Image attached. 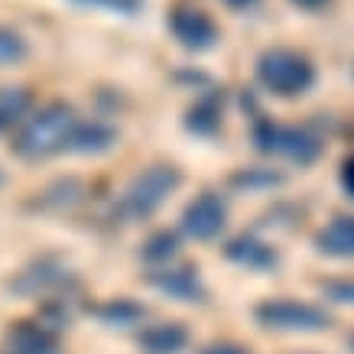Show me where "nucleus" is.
<instances>
[{
	"mask_svg": "<svg viewBox=\"0 0 354 354\" xmlns=\"http://www.w3.org/2000/svg\"><path fill=\"white\" fill-rule=\"evenodd\" d=\"M342 185H344V192L354 198V156L342 162Z\"/></svg>",
	"mask_w": 354,
	"mask_h": 354,
	"instance_id": "18",
	"label": "nucleus"
},
{
	"mask_svg": "<svg viewBox=\"0 0 354 354\" xmlns=\"http://www.w3.org/2000/svg\"><path fill=\"white\" fill-rule=\"evenodd\" d=\"M257 78L270 95L277 97H296L306 95L315 82V68L302 53L296 49H267L257 59Z\"/></svg>",
	"mask_w": 354,
	"mask_h": 354,
	"instance_id": "3",
	"label": "nucleus"
},
{
	"mask_svg": "<svg viewBox=\"0 0 354 354\" xmlns=\"http://www.w3.org/2000/svg\"><path fill=\"white\" fill-rule=\"evenodd\" d=\"M254 143H257L260 153H270V156H286V160L299 162H312L319 153H322V140L315 137L312 130L306 127H283V124H273V120H260L257 130H254Z\"/></svg>",
	"mask_w": 354,
	"mask_h": 354,
	"instance_id": "4",
	"label": "nucleus"
},
{
	"mask_svg": "<svg viewBox=\"0 0 354 354\" xmlns=\"http://www.w3.org/2000/svg\"><path fill=\"white\" fill-rule=\"evenodd\" d=\"M225 254L234 260V263L250 267V270H267L277 263V250L270 244H263V241H257V237H250V234H241V237H234V241H227Z\"/></svg>",
	"mask_w": 354,
	"mask_h": 354,
	"instance_id": "9",
	"label": "nucleus"
},
{
	"mask_svg": "<svg viewBox=\"0 0 354 354\" xmlns=\"http://www.w3.org/2000/svg\"><path fill=\"white\" fill-rule=\"evenodd\" d=\"M30 108H32L30 88H20V85H3L0 88V133H3V130L20 127L23 118L30 114Z\"/></svg>",
	"mask_w": 354,
	"mask_h": 354,
	"instance_id": "12",
	"label": "nucleus"
},
{
	"mask_svg": "<svg viewBox=\"0 0 354 354\" xmlns=\"http://www.w3.org/2000/svg\"><path fill=\"white\" fill-rule=\"evenodd\" d=\"M234 183H244V185H254V183H257V179H247V176H237ZM263 183H279V176H270V172H267V176H263Z\"/></svg>",
	"mask_w": 354,
	"mask_h": 354,
	"instance_id": "19",
	"label": "nucleus"
},
{
	"mask_svg": "<svg viewBox=\"0 0 354 354\" xmlns=\"http://www.w3.org/2000/svg\"><path fill=\"white\" fill-rule=\"evenodd\" d=\"M231 3H237V7H244V3H254V0H231Z\"/></svg>",
	"mask_w": 354,
	"mask_h": 354,
	"instance_id": "21",
	"label": "nucleus"
},
{
	"mask_svg": "<svg viewBox=\"0 0 354 354\" xmlns=\"http://www.w3.org/2000/svg\"><path fill=\"white\" fill-rule=\"evenodd\" d=\"M254 319H257L263 328H277V332H322L328 328V312L312 306V302H299V299H263L254 309Z\"/></svg>",
	"mask_w": 354,
	"mask_h": 354,
	"instance_id": "5",
	"label": "nucleus"
},
{
	"mask_svg": "<svg viewBox=\"0 0 354 354\" xmlns=\"http://www.w3.org/2000/svg\"><path fill=\"white\" fill-rule=\"evenodd\" d=\"M227 225V202L218 192H202L185 205L183 231L195 241H215Z\"/></svg>",
	"mask_w": 354,
	"mask_h": 354,
	"instance_id": "6",
	"label": "nucleus"
},
{
	"mask_svg": "<svg viewBox=\"0 0 354 354\" xmlns=\"http://www.w3.org/2000/svg\"><path fill=\"white\" fill-rule=\"evenodd\" d=\"M176 39L185 46V49H212L218 39V26L215 20L202 10H176L169 20Z\"/></svg>",
	"mask_w": 354,
	"mask_h": 354,
	"instance_id": "7",
	"label": "nucleus"
},
{
	"mask_svg": "<svg viewBox=\"0 0 354 354\" xmlns=\"http://www.w3.org/2000/svg\"><path fill=\"white\" fill-rule=\"evenodd\" d=\"M118 143V130L101 124V120H78L75 137H72V153H104Z\"/></svg>",
	"mask_w": 354,
	"mask_h": 354,
	"instance_id": "11",
	"label": "nucleus"
},
{
	"mask_svg": "<svg viewBox=\"0 0 354 354\" xmlns=\"http://www.w3.org/2000/svg\"><path fill=\"white\" fill-rule=\"evenodd\" d=\"M351 351H354V338H351Z\"/></svg>",
	"mask_w": 354,
	"mask_h": 354,
	"instance_id": "22",
	"label": "nucleus"
},
{
	"mask_svg": "<svg viewBox=\"0 0 354 354\" xmlns=\"http://www.w3.org/2000/svg\"><path fill=\"white\" fill-rule=\"evenodd\" d=\"M140 315H143V309L130 306V302H114L111 309H104V319H111V322H133Z\"/></svg>",
	"mask_w": 354,
	"mask_h": 354,
	"instance_id": "16",
	"label": "nucleus"
},
{
	"mask_svg": "<svg viewBox=\"0 0 354 354\" xmlns=\"http://www.w3.org/2000/svg\"><path fill=\"white\" fill-rule=\"evenodd\" d=\"M153 283L160 286L162 292H169L183 302H195L202 299V283L192 270H162V273H153Z\"/></svg>",
	"mask_w": 354,
	"mask_h": 354,
	"instance_id": "13",
	"label": "nucleus"
},
{
	"mask_svg": "<svg viewBox=\"0 0 354 354\" xmlns=\"http://www.w3.org/2000/svg\"><path fill=\"white\" fill-rule=\"evenodd\" d=\"M183 185V172L169 166V162H156V166H147L143 172H137L130 185L120 195V215L130 218V221H143L150 218L153 212H160L166 198H169L176 189Z\"/></svg>",
	"mask_w": 354,
	"mask_h": 354,
	"instance_id": "2",
	"label": "nucleus"
},
{
	"mask_svg": "<svg viewBox=\"0 0 354 354\" xmlns=\"http://www.w3.org/2000/svg\"><path fill=\"white\" fill-rule=\"evenodd\" d=\"M176 254H179V237L172 234V231H160V234H153L143 244V260H150V263H166Z\"/></svg>",
	"mask_w": 354,
	"mask_h": 354,
	"instance_id": "14",
	"label": "nucleus"
},
{
	"mask_svg": "<svg viewBox=\"0 0 354 354\" xmlns=\"http://www.w3.org/2000/svg\"><path fill=\"white\" fill-rule=\"evenodd\" d=\"M26 59V39L20 32L0 26V65H17Z\"/></svg>",
	"mask_w": 354,
	"mask_h": 354,
	"instance_id": "15",
	"label": "nucleus"
},
{
	"mask_svg": "<svg viewBox=\"0 0 354 354\" xmlns=\"http://www.w3.org/2000/svg\"><path fill=\"white\" fill-rule=\"evenodd\" d=\"M78 114L72 104L65 101H53L46 108L26 114L13 137V153L23 156V160H49L55 153H65L72 147V137H75L78 127Z\"/></svg>",
	"mask_w": 354,
	"mask_h": 354,
	"instance_id": "1",
	"label": "nucleus"
},
{
	"mask_svg": "<svg viewBox=\"0 0 354 354\" xmlns=\"http://www.w3.org/2000/svg\"><path fill=\"white\" fill-rule=\"evenodd\" d=\"M202 354H247V348H241V344H231V342H218V344H208Z\"/></svg>",
	"mask_w": 354,
	"mask_h": 354,
	"instance_id": "17",
	"label": "nucleus"
},
{
	"mask_svg": "<svg viewBox=\"0 0 354 354\" xmlns=\"http://www.w3.org/2000/svg\"><path fill=\"white\" fill-rule=\"evenodd\" d=\"M315 247L325 257L335 260H354V215H342L315 234Z\"/></svg>",
	"mask_w": 354,
	"mask_h": 354,
	"instance_id": "8",
	"label": "nucleus"
},
{
	"mask_svg": "<svg viewBox=\"0 0 354 354\" xmlns=\"http://www.w3.org/2000/svg\"><path fill=\"white\" fill-rule=\"evenodd\" d=\"M0 183H3V176H0Z\"/></svg>",
	"mask_w": 354,
	"mask_h": 354,
	"instance_id": "23",
	"label": "nucleus"
},
{
	"mask_svg": "<svg viewBox=\"0 0 354 354\" xmlns=\"http://www.w3.org/2000/svg\"><path fill=\"white\" fill-rule=\"evenodd\" d=\"M292 3H299V7H306V10H315V7H322L325 0H292Z\"/></svg>",
	"mask_w": 354,
	"mask_h": 354,
	"instance_id": "20",
	"label": "nucleus"
},
{
	"mask_svg": "<svg viewBox=\"0 0 354 354\" xmlns=\"http://www.w3.org/2000/svg\"><path fill=\"white\" fill-rule=\"evenodd\" d=\"M185 342H189V332L179 322H160L140 332V344L147 354H179Z\"/></svg>",
	"mask_w": 354,
	"mask_h": 354,
	"instance_id": "10",
	"label": "nucleus"
}]
</instances>
